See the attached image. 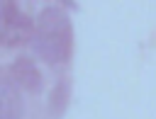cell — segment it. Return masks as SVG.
I'll list each match as a JSON object with an SVG mask.
<instances>
[{
	"instance_id": "cell-1",
	"label": "cell",
	"mask_w": 156,
	"mask_h": 119,
	"mask_svg": "<svg viewBox=\"0 0 156 119\" xmlns=\"http://www.w3.org/2000/svg\"><path fill=\"white\" fill-rule=\"evenodd\" d=\"M32 46H34L37 56L44 58L46 63H51V66L66 63L71 58V51H73V24H71V17L56 5L44 7L34 19Z\"/></svg>"
},
{
	"instance_id": "cell-2",
	"label": "cell",
	"mask_w": 156,
	"mask_h": 119,
	"mask_svg": "<svg viewBox=\"0 0 156 119\" xmlns=\"http://www.w3.org/2000/svg\"><path fill=\"white\" fill-rule=\"evenodd\" d=\"M34 19L15 0H0V46L15 49L32 39Z\"/></svg>"
},
{
	"instance_id": "cell-3",
	"label": "cell",
	"mask_w": 156,
	"mask_h": 119,
	"mask_svg": "<svg viewBox=\"0 0 156 119\" xmlns=\"http://www.w3.org/2000/svg\"><path fill=\"white\" fill-rule=\"evenodd\" d=\"M7 75H10V80H12L17 87H22L24 92H32V95H37V92L41 90V83H44L37 63H34L29 56H17V58L10 63ZM15 85H12V87H15Z\"/></svg>"
},
{
	"instance_id": "cell-4",
	"label": "cell",
	"mask_w": 156,
	"mask_h": 119,
	"mask_svg": "<svg viewBox=\"0 0 156 119\" xmlns=\"http://www.w3.org/2000/svg\"><path fill=\"white\" fill-rule=\"evenodd\" d=\"M22 114H24V104L20 92L12 85L0 83V119H22Z\"/></svg>"
},
{
	"instance_id": "cell-5",
	"label": "cell",
	"mask_w": 156,
	"mask_h": 119,
	"mask_svg": "<svg viewBox=\"0 0 156 119\" xmlns=\"http://www.w3.org/2000/svg\"><path fill=\"white\" fill-rule=\"evenodd\" d=\"M66 104H68V85H66V80H58L56 87H54L51 95H49V109H51L56 117H61L63 109H66Z\"/></svg>"
}]
</instances>
